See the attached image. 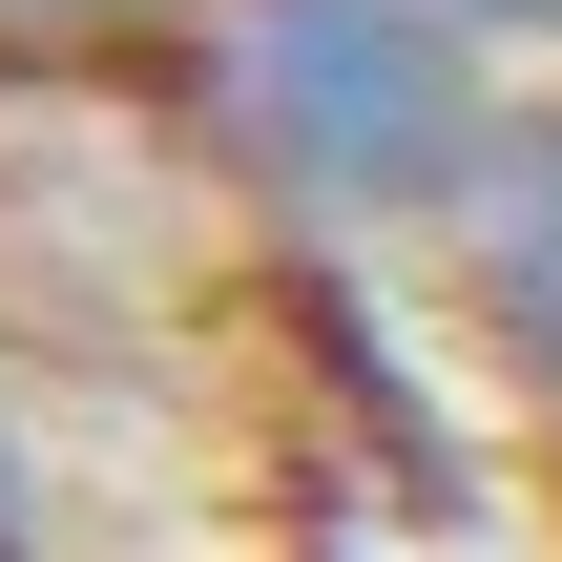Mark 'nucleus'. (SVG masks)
Masks as SVG:
<instances>
[{
    "mask_svg": "<svg viewBox=\"0 0 562 562\" xmlns=\"http://www.w3.org/2000/svg\"><path fill=\"white\" fill-rule=\"evenodd\" d=\"M229 125L313 209H459L501 167L480 21H438V0H250L229 21Z\"/></svg>",
    "mask_w": 562,
    "mask_h": 562,
    "instance_id": "obj_1",
    "label": "nucleus"
},
{
    "mask_svg": "<svg viewBox=\"0 0 562 562\" xmlns=\"http://www.w3.org/2000/svg\"><path fill=\"white\" fill-rule=\"evenodd\" d=\"M459 271H480V334L562 396V104H521L501 167L459 188Z\"/></svg>",
    "mask_w": 562,
    "mask_h": 562,
    "instance_id": "obj_2",
    "label": "nucleus"
},
{
    "mask_svg": "<svg viewBox=\"0 0 562 562\" xmlns=\"http://www.w3.org/2000/svg\"><path fill=\"white\" fill-rule=\"evenodd\" d=\"M438 21H480V42H562V0H438Z\"/></svg>",
    "mask_w": 562,
    "mask_h": 562,
    "instance_id": "obj_3",
    "label": "nucleus"
}]
</instances>
